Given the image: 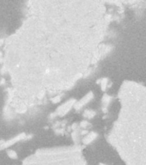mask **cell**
I'll return each instance as SVG.
<instances>
[{"label":"cell","mask_w":146,"mask_h":165,"mask_svg":"<svg viewBox=\"0 0 146 165\" xmlns=\"http://www.w3.org/2000/svg\"><path fill=\"white\" fill-rule=\"evenodd\" d=\"M80 126L82 127H88V123L87 122V121H82V122H81Z\"/></svg>","instance_id":"9"},{"label":"cell","mask_w":146,"mask_h":165,"mask_svg":"<svg viewBox=\"0 0 146 165\" xmlns=\"http://www.w3.org/2000/svg\"><path fill=\"white\" fill-rule=\"evenodd\" d=\"M27 138V136L26 134L23 132V133H20L17 136H15L14 138H11V139H9L8 141H4L1 145H0V150H3V149H7L9 147H11L13 145H15L16 143H18L21 140H23V139H25V138Z\"/></svg>","instance_id":"2"},{"label":"cell","mask_w":146,"mask_h":165,"mask_svg":"<svg viewBox=\"0 0 146 165\" xmlns=\"http://www.w3.org/2000/svg\"><path fill=\"white\" fill-rule=\"evenodd\" d=\"M75 103H76L75 99H71V100L67 101L66 102L62 104L61 106L58 107V109H57V112H55V114H56V115H58V116L66 115L71 110V108H72Z\"/></svg>","instance_id":"1"},{"label":"cell","mask_w":146,"mask_h":165,"mask_svg":"<svg viewBox=\"0 0 146 165\" xmlns=\"http://www.w3.org/2000/svg\"><path fill=\"white\" fill-rule=\"evenodd\" d=\"M96 136H97V134H96V132H92L88 133L87 136H85L84 138H83V143L84 145H88V144H90L96 138Z\"/></svg>","instance_id":"4"},{"label":"cell","mask_w":146,"mask_h":165,"mask_svg":"<svg viewBox=\"0 0 146 165\" xmlns=\"http://www.w3.org/2000/svg\"><path fill=\"white\" fill-rule=\"evenodd\" d=\"M100 165H105V164H100Z\"/></svg>","instance_id":"10"},{"label":"cell","mask_w":146,"mask_h":165,"mask_svg":"<svg viewBox=\"0 0 146 165\" xmlns=\"http://www.w3.org/2000/svg\"><path fill=\"white\" fill-rule=\"evenodd\" d=\"M93 97H94L93 93L91 92V91H90V92H88V94H87L85 96H84V97H83L80 101L76 102V103L74 104V108H75V109H77V110H80L81 108L88 103L89 101L92 100Z\"/></svg>","instance_id":"3"},{"label":"cell","mask_w":146,"mask_h":165,"mask_svg":"<svg viewBox=\"0 0 146 165\" xmlns=\"http://www.w3.org/2000/svg\"><path fill=\"white\" fill-rule=\"evenodd\" d=\"M84 115L86 118H88V119H92L93 117L96 115V112H94L93 110H89V109H87V110H85V112L84 113Z\"/></svg>","instance_id":"5"},{"label":"cell","mask_w":146,"mask_h":165,"mask_svg":"<svg viewBox=\"0 0 146 165\" xmlns=\"http://www.w3.org/2000/svg\"><path fill=\"white\" fill-rule=\"evenodd\" d=\"M6 153H7L8 157L10 158H11V159H17V154H16L15 150H9V149H8Z\"/></svg>","instance_id":"6"},{"label":"cell","mask_w":146,"mask_h":165,"mask_svg":"<svg viewBox=\"0 0 146 165\" xmlns=\"http://www.w3.org/2000/svg\"><path fill=\"white\" fill-rule=\"evenodd\" d=\"M107 85H108V79H106V78L102 79V80H101V86L102 90H106Z\"/></svg>","instance_id":"7"},{"label":"cell","mask_w":146,"mask_h":165,"mask_svg":"<svg viewBox=\"0 0 146 165\" xmlns=\"http://www.w3.org/2000/svg\"><path fill=\"white\" fill-rule=\"evenodd\" d=\"M60 100H61V98H60L59 96H55L54 98H52V102H53L54 103H58V102H60Z\"/></svg>","instance_id":"8"}]
</instances>
